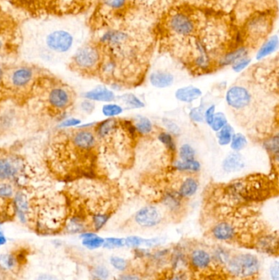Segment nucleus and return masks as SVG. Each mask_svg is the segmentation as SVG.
<instances>
[{
	"mask_svg": "<svg viewBox=\"0 0 279 280\" xmlns=\"http://www.w3.org/2000/svg\"><path fill=\"white\" fill-rule=\"evenodd\" d=\"M133 220L138 226L151 229L162 224L164 220V214L158 206L149 205L139 209L134 215Z\"/></svg>",
	"mask_w": 279,
	"mask_h": 280,
	"instance_id": "nucleus-10",
	"label": "nucleus"
},
{
	"mask_svg": "<svg viewBox=\"0 0 279 280\" xmlns=\"http://www.w3.org/2000/svg\"><path fill=\"white\" fill-rule=\"evenodd\" d=\"M24 170L23 160L15 154L0 153V181L13 183Z\"/></svg>",
	"mask_w": 279,
	"mask_h": 280,
	"instance_id": "nucleus-9",
	"label": "nucleus"
},
{
	"mask_svg": "<svg viewBox=\"0 0 279 280\" xmlns=\"http://www.w3.org/2000/svg\"><path fill=\"white\" fill-rule=\"evenodd\" d=\"M189 261L197 270H205L212 261V256L205 250L197 248L190 253Z\"/></svg>",
	"mask_w": 279,
	"mask_h": 280,
	"instance_id": "nucleus-21",
	"label": "nucleus"
},
{
	"mask_svg": "<svg viewBox=\"0 0 279 280\" xmlns=\"http://www.w3.org/2000/svg\"><path fill=\"white\" fill-rule=\"evenodd\" d=\"M103 59V51L97 41L79 45L72 55L71 66L82 74L98 72Z\"/></svg>",
	"mask_w": 279,
	"mask_h": 280,
	"instance_id": "nucleus-5",
	"label": "nucleus"
},
{
	"mask_svg": "<svg viewBox=\"0 0 279 280\" xmlns=\"http://www.w3.org/2000/svg\"><path fill=\"white\" fill-rule=\"evenodd\" d=\"M162 124L164 125L165 128L167 129V132L171 134L173 136H177V135H180L181 129L173 120H169L168 118H163L162 119Z\"/></svg>",
	"mask_w": 279,
	"mask_h": 280,
	"instance_id": "nucleus-44",
	"label": "nucleus"
},
{
	"mask_svg": "<svg viewBox=\"0 0 279 280\" xmlns=\"http://www.w3.org/2000/svg\"><path fill=\"white\" fill-rule=\"evenodd\" d=\"M252 95L247 88L241 85L230 87L226 94L225 100L228 107L236 111H242L248 107L252 102Z\"/></svg>",
	"mask_w": 279,
	"mask_h": 280,
	"instance_id": "nucleus-12",
	"label": "nucleus"
},
{
	"mask_svg": "<svg viewBox=\"0 0 279 280\" xmlns=\"http://www.w3.org/2000/svg\"><path fill=\"white\" fill-rule=\"evenodd\" d=\"M174 258H173V264H174V267L175 266L176 268L183 267L184 265L186 264V260H185V255L183 254V252H178L174 254Z\"/></svg>",
	"mask_w": 279,
	"mask_h": 280,
	"instance_id": "nucleus-50",
	"label": "nucleus"
},
{
	"mask_svg": "<svg viewBox=\"0 0 279 280\" xmlns=\"http://www.w3.org/2000/svg\"><path fill=\"white\" fill-rule=\"evenodd\" d=\"M117 280H142V279L135 274L123 273L118 276Z\"/></svg>",
	"mask_w": 279,
	"mask_h": 280,
	"instance_id": "nucleus-53",
	"label": "nucleus"
},
{
	"mask_svg": "<svg viewBox=\"0 0 279 280\" xmlns=\"http://www.w3.org/2000/svg\"><path fill=\"white\" fill-rule=\"evenodd\" d=\"M111 215L107 212H95L91 217V225L94 231H99L110 220Z\"/></svg>",
	"mask_w": 279,
	"mask_h": 280,
	"instance_id": "nucleus-30",
	"label": "nucleus"
},
{
	"mask_svg": "<svg viewBox=\"0 0 279 280\" xmlns=\"http://www.w3.org/2000/svg\"><path fill=\"white\" fill-rule=\"evenodd\" d=\"M15 192V188L13 183L0 181V199H12Z\"/></svg>",
	"mask_w": 279,
	"mask_h": 280,
	"instance_id": "nucleus-37",
	"label": "nucleus"
},
{
	"mask_svg": "<svg viewBox=\"0 0 279 280\" xmlns=\"http://www.w3.org/2000/svg\"><path fill=\"white\" fill-rule=\"evenodd\" d=\"M48 103L53 109L62 112L69 108L74 102L71 89L63 85H55L48 94Z\"/></svg>",
	"mask_w": 279,
	"mask_h": 280,
	"instance_id": "nucleus-11",
	"label": "nucleus"
},
{
	"mask_svg": "<svg viewBox=\"0 0 279 280\" xmlns=\"http://www.w3.org/2000/svg\"><path fill=\"white\" fill-rule=\"evenodd\" d=\"M36 69L27 65L15 66L4 73L3 81L16 91H21L30 88L36 79Z\"/></svg>",
	"mask_w": 279,
	"mask_h": 280,
	"instance_id": "nucleus-8",
	"label": "nucleus"
},
{
	"mask_svg": "<svg viewBox=\"0 0 279 280\" xmlns=\"http://www.w3.org/2000/svg\"><path fill=\"white\" fill-rule=\"evenodd\" d=\"M119 99L124 105H126V107L131 109H138L145 107L144 102L133 94H125L120 96Z\"/></svg>",
	"mask_w": 279,
	"mask_h": 280,
	"instance_id": "nucleus-29",
	"label": "nucleus"
},
{
	"mask_svg": "<svg viewBox=\"0 0 279 280\" xmlns=\"http://www.w3.org/2000/svg\"><path fill=\"white\" fill-rule=\"evenodd\" d=\"M83 36L82 27L76 20L49 18L29 25L26 42L40 59L53 61L76 49Z\"/></svg>",
	"mask_w": 279,
	"mask_h": 280,
	"instance_id": "nucleus-2",
	"label": "nucleus"
},
{
	"mask_svg": "<svg viewBox=\"0 0 279 280\" xmlns=\"http://www.w3.org/2000/svg\"><path fill=\"white\" fill-rule=\"evenodd\" d=\"M279 136L278 135H275L270 140H266V142L264 143V148H266L269 153H271L276 157L279 156Z\"/></svg>",
	"mask_w": 279,
	"mask_h": 280,
	"instance_id": "nucleus-45",
	"label": "nucleus"
},
{
	"mask_svg": "<svg viewBox=\"0 0 279 280\" xmlns=\"http://www.w3.org/2000/svg\"><path fill=\"white\" fill-rule=\"evenodd\" d=\"M199 189L198 179L193 175L186 176L179 184L176 192L183 199H187L194 196Z\"/></svg>",
	"mask_w": 279,
	"mask_h": 280,
	"instance_id": "nucleus-16",
	"label": "nucleus"
},
{
	"mask_svg": "<svg viewBox=\"0 0 279 280\" xmlns=\"http://www.w3.org/2000/svg\"><path fill=\"white\" fill-rule=\"evenodd\" d=\"M7 238H6L5 235L3 234V232L0 231V247L1 246H3L7 243Z\"/></svg>",
	"mask_w": 279,
	"mask_h": 280,
	"instance_id": "nucleus-56",
	"label": "nucleus"
},
{
	"mask_svg": "<svg viewBox=\"0 0 279 280\" xmlns=\"http://www.w3.org/2000/svg\"><path fill=\"white\" fill-rule=\"evenodd\" d=\"M67 199L62 196L39 200L38 203L31 201L29 220L36 218V229L40 234L50 235L63 229L67 219Z\"/></svg>",
	"mask_w": 279,
	"mask_h": 280,
	"instance_id": "nucleus-3",
	"label": "nucleus"
},
{
	"mask_svg": "<svg viewBox=\"0 0 279 280\" xmlns=\"http://www.w3.org/2000/svg\"><path fill=\"white\" fill-rule=\"evenodd\" d=\"M189 3L199 5L212 6L222 8V2L223 0H171L170 3Z\"/></svg>",
	"mask_w": 279,
	"mask_h": 280,
	"instance_id": "nucleus-40",
	"label": "nucleus"
},
{
	"mask_svg": "<svg viewBox=\"0 0 279 280\" xmlns=\"http://www.w3.org/2000/svg\"><path fill=\"white\" fill-rule=\"evenodd\" d=\"M85 100H91L93 102H112L116 99L115 93L112 89L106 87L98 86L84 95Z\"/></svg>",
	"mask_w": 279,
	"mask_h": 280,
	"instance_id": "nucleus-19",
	"label": "nucleus"
},
{
	"mask_svg": "<svg viewBox=\"0 0 279 280\" xmlns=\"http://www.w3.org/2000/svg\"><path fill=\"white\" fill-rule=\"evenodd\" d=\"M157 139L169 152L174 153L176 151V143L174 141V136L171 134H169L167 131V132L166 131L160 132L158 134V136H157Z\"/></svg>",
	"mask_w": 279,
	"mask_h": 280,
	"instance_id": "nucleus-33",
	"label": "nucleus"
},
{
	"mask_svg": "<svg viewBox=\"0 0 279 280\" xmlns=\"http://www.w3.org/2000/svg\"><path fill=\"white\" fill-rule=\"evenodd\" d=\"M215 113H216V112H215V105H210V107H208L206 109H205V112H204V121L207 125H210L211 124L213 119L215 118Z\"/></svg>",
	"mask_w": 279,
	"mask_h": 280,
	"instance_id": "nucleus-49",
	"label": "nucleus"
},
{
	"mask_svg": "<svg viewBox=\"0 0 279 280\" xmlns=\"http://www.w3.org/2000/svg\"><path fill=\"white\" fill-rule=\"evenodd\" d=\"M154 24L155 41L190 66L208 72L232 49L241 47L240 22L223 8L169 3Z\"/></svg>",
	"mask_w": 279,
	"mask_h": 280,
	"instance_id": "nucleus-1",
	"label": "nucleus"
},
{
	"mask_svg": "<svg viewBox=\"0 0 279 280\" xmlns=\"http://www.w3.org/2000/svg\"><path fill=\"white\" fill-rule=\"evenodd\" d=\"M126 240V247L128 248H153L158 247L159 245L162 244V239L160 238H152V239H144L139 236H129L125 238Z\"/></svg>",
	"mask_w": 279,
	"mask_h": 280,
	"instance_id": "nucleus-20",
	"label": "nucleus"
},
{
	"mask_svg": "<svg viewBox=\"0 0 279 280\" xmlns=\"http://www.w3.org/2000/svg\"><path fill=\"white\" fill-rule=\"evenodd\" d=\"M109 262L115 270L120 271V272H125L128 270V260L124 258L119 257V256H112L109 259Z\"/></svg>",
	"mask_w": 279,
	"mask_h": 280,
	"instance_id": "nucleus-38",
	"label": "nucleus"
},
{
	"mask_svg": "<svg viewBox=\"0 0 279 280\" xmlns=\"http://www.w3.org/2000/svg\"><path fill=\"white\" fill-rule=\"evenodd\" d=\"M179 156L180 160H193L196 159V151L188 143H185L179 148Z\"/></svg>",
	"mask_w": 279,
	"mask_h": 280,
	"instance_id": "nucleus-39",
	"label": "nucleus"
},
{
	"mask_svg": "<svg viewBox=\"0 0 279 280\" xmlns=\"http://www.w3.org/2000/svg\"><path fill=\"white\" fill-rule=\"evenodd\" d=\"M246 166L243 156L239 152L229 153L222 162V169L226 173H236L241 171Z\"/></svg>",
	"mask_w": 279,
	"mask_h": 280,
	"instance_id": "nucleus-14",
	"label": "nucleus"
},
{
	"mask_svg": "<svg viewBox=\"0 0 279 280\" xmlns=\"http://www.w3.org/2000/svg\"><path fill=\"white\" fill-rule=\"evenodd\" d=\"M63 229L68 234H82L86 231V222L81 216L74 215L67 217Z\"/></svg>",
	"mask_w": 279,
	"mask_h": 280,
	"instance_id": "nucleus-24",
	"label": "nucleus"
},
{
	"mask_svg": "<svg viewBox=\"0 0 279 280\" xmlns=\"http://www.w3.org/2000/svg\"><path fill=\"white\" fill-rule=\"evenodd\" d=\"M269 275L272 280H279V263L275 260L269 267Z\"/></svg>",
	"mask_w": 279,
	"mask_h": 280,
	"instance_id": "nucleus-51",
	"label": "nucleus"
},
{
	"mask_svg": "<svg viewBox=\"0 0 279 280\" xmlns=\"http://www.w3.org/2000/svg\"><path fill=\"white\" fill-rule=\"evenodd\" d=\"M231 148L233 152H240L247 145V140L242 134H234L230 142Z\"/></svg>",
	"mask_w": 279,
	"mask_h": 280,
	"instance_id": "nucleus-34",
	"label": "nucleus"
},
{
	"mask_svg": "<svg viewBox=\"0 0 279 280\" xmlns=\"http://www.w3.org/2000/svg\"><path fill=\"white\" fill-rule=\"evenodd\" d=\"M167 280H186V277L182 273H179V274H175L171 277H169Z\"/></svg>",
	"mask_w": 279,
	"mask_h": 280,
	"instance_id": "nucleus-55",
	"label": "nucleus"
},
{
	"mask_svg": "<svg viewBox=\"0 0 279 280\" xmlns=\"http://www.w3.org/2000/svg\"><path fill=\"white\" fill-rule=\"evenodd\" d=\"M110 275V270L105 265H98L93 268L92 278L93 280H108Z\"/></svg>",
	"mask_w": 279,
	"mask_h": 280,
	"instance_id": "nucleus-36",
	"label": "nucleus"
},
{
	"mask_svg": "<svg viewBox=\"0 0 279 280\" xmlns=\"http://www.w3.org/2000/svg\"><path fill=\"white\" fill-rule=\"evenodd\" d=\"M36 280H58L57 278L50 274H42L36 278Z\"/></svg>",
	"mask_w": 279,
	"mask_h": 280,
	"instance_id": "nucleus-54",
	"label": "nucleus"
},
{
	"mask_svg": "<svg viewBox=\"0 0 279 280\" xmlns=\"http://www.w3.org/2000/svg\"><path fill=\"white\" fill-rule=\"evenodd\" d=\"M94 0H18L22 7L37 15L46 13L54 18L74 15L83 11L93 3Z\"/></svg>",
	"mask_w": 279,
	"mask_h": 280,
	"instance_id": "nucleus-4",
	"label": "nucleus"
},
{
	"mask_svg": "<svg viewBox=\"0 0 279 280\" xmlns=\"http://www.w3.org/2000/svg\"><path fill=\"white\" fill-rule=\"evenodd\" d=\"M133 125L138 134L142 135H150L153 131V124L146 117L138 115L133 119Z\"/></svg>",
	"mask_w": 279,
	"mask_h": 280,
	"instance_id": "nucleus-28",
	"label": "nucleus"
},
{
	"mask_svg": "<svg viewBox=\"0 0 279 280\" xmlns=\"http://www.w3.org/2000/svg\"><path fill=\"white\" fill-rule=\"evenodd\" d=\"M103 247L108 250L121 249L126 247V240L125 238H106Z\"/></svg>",
	"mask_w": 279,
	"mask_h": 280,
	"instance_id": "nucleus-35",
	"label": "nucleus"
},
{
	"mask_svg": "<svg viewBox=\"0 0 279 280\" xmlns=\"http://www.w3.org/2000/svg\"><path fill=\"white\" fill-rule=\"evenodd\" d=\"M213 258H215L217 261L223 263V264H225L226 265L228 260L230 259L231 257L228 255L227 251L219 248V249L215 251V254L213 255Z\"/></svg>",
	"mask_w": 279,
	"mask_h": 280,
	"instance_id": "nucleus-47",
	"label": "nucleus"
},
{
	"mask_svg": "<svg viewBox=\"0 0 279 280\" xmlns=\"http://www.w3.org/2000/svg\"><path fill=\"white\" fill-rule=\"evenodd\" d=\"M149 81L156 89H166L174 84V77L170 72L156 70L149 76Z\"/></svg>",
	"mask_w": 279,
	"mask_h": 280,
	"instance_id": "nucleus-22",
	"label": "nucleus"
},
{
	"mask_svg": "<svg viewBox=\"0 0 279 280\" xmlns=\"http://www.w3.org/2000/svg\"><path fill=\"white\" fill-rule=\"evenodd\" d=\"M202 95L203 91L199 88L192 85L179 88L175 92L176 100L185 103H192L195 100L200 99Z\"/></svg>",
	"mask_w": 279,
	"mask_h": 280,
	"instance_id": "nucleus-23",
	"label": "nucleus"
},
{
	"mask_svg": "<svg viewBox=\"0 0 279 280\" xmlns=\"http://www.w3.org/2000/svg\"><path fill=\"white\" fill-rule=\"evenodd\" d=\"M184 201L176 191H168L162 197V203L172 214H179L184 208Z\"/></svg>",
	"mask_w": 279,
	"mask_h": 280,
	"instance_id": "nucleus-17",
	"label": "nucleus"
},
{
	"mask_svg": "<svg viewBox=\"0 0 279 280\" xmlns=\"http://www.w3.org/2000/svg\"><path fill=\"white\" fill-rule=\"evenodd\" d=\"M233 135H234L233 128L230 125L227 124L217 132L218 143L221 146L229 145Z\"/></svg>",
	"mask_w": 279,
	"mask_h": 280,
	"instance_id": "nucleus-31",
	"label": "nucleus"
},
{
	"mask_svg": "<svg viewBox=\"0 0 279 280\" xmlns=\"http://www.w3.org/2000/svg\"><path fill=\"white\" fill-rule=\"evenodd\" d=\"M227 270L234 277L246 279L256 275L260 270V263L256 255L241 253L231 257L226 264Z\"/></svg>",
	"mask_w": 279,
	"mask_h": 280,
	"instance_id": "nucleus-7",
	"label": "nucleus"
},
{
	"mask_svg": "<svg viewBox=\"0 0 279 280\" xmlns=\"http://www.w3.org/2000/svg\"><path fill=\"white\" fill-rule=\"evenodd\" d=\"M4 73H5V70L3 69V66L0 65V83L3 81V77H4Z\"/></svg>",
	"mask_w": 279,
	"mask_h": 280,
	"instance_id": "nucleus-57",
	"label": "nucleus"
},
{
	"mask_svg": "<svg viewBox=\"0 0 279 280\" xmlns=\"http://www.w3.org/2000/svg\"><path fill=\"white\" fill-rule=\"evenodd\" d=\"M251 59L249 57L243 58V59L238 60L236 61L235 63L232 65L233 70L235 72H241L243 71L244 69L246 68L249 66V64L251 63Z\"/></svg>",
	"mask_w": 279,
	"mask_h": 280,
	"instance_id": "nucleus-46",
	"label": "nucleus"
},
{
	"mask_svg": "<svg viewBox=\"0 0 279 280\" xmlns=\"http://www.w3.org/2000/svg\"><path fill=\"white\" fill-rule=\"evenodd\" d=\"M119 126L120 122L115 118H108L101 122L95 124L93 130L97 140H105L112 134H115Z\"/></svg>",
	"mask_w": 279,
	"mask_h": 280,
	"instance_id": "nucleus-18",
	"label": "nucleus"
},
{
	"mask_svg": "<svg viewBox=\"0 0 279 280\" xmlns=\"http://www.w3.org/2000/svg\"><path fill=\"white\" fill-rule=\"evenodd\" d=\"M79 124H80V120H79V119H76V118H70V119L63 120V121L60 124V127H74V126H77V125H79Z\"/></svg>",
	"mask_w": 279,
	"mask_h": 280,
	"instance_id": "nucleus-52",
	"label": "nucleus"
},
{
	"mask_svg": "<svg viewBox=\"0 0 279 280\" xmlns=\"http://www.w3.org/2000/svg\"><path fill=\"white\" fill-rule=\"evenodd\" d=\"M3 48H4V41H3V39L0 36V54L3 51Z\"/></svg>",
	"mask_w": 279,
	"mask_h": 280,
	"instance_id": "nucleus-58",
	"label": "nucleus"
},
{
	"mask_svg": "<svg viewBox=\"0 0 279 280\" xmlns=\"http://www.w3.org/2000/svg\"><path fill=\"white\" fill-rule=\"evenodd\" d=\"M174 167L179 172L194 175L201 171L202 165L196 159L189 160H183L179 159L174 161Z\"/></svg>",
	"mask_w": 279,
	"mask_h": 280,
	"instance_id": "nucleus-27",
	"label": "nucleus"
},
{
	"mask_svg": "<svg viewBox=\"0 0 279 280\" xmlns=\"http://www.w3.org/2000/svg\"><path fill=\"white\" fill-rule=\"evenodd\" d=\"M0 263L7 268V269H13L18 263V259L15 255L12 253L0 255Z\"/></svg>",
	"mask_w": 279,
	"mask_h": 280,
	"instance_id": "nucleus-43",
	"label": "nucleus"
},
{
	"mask_svg": "<svg viewBox=\"0 0 279 280\" xmlns=\"http://www.w3.org/2000/svg\"><path fill=\"white\" fill-rule=\"evenodd\" d=\"M72 143L77 148L86 152H91L97 147V138L92 128H81L69 131Z\"/></svg>",
	"mask_w": 279,
	"mask_h": 280,
	"instance_id": "nucleus-13",
	"label": "nucleus"
},
{
	"mask_svg": "<svg viewBox=\"0 0 279 280\" xmlns=\"http://www.w3.org/2000/svg\"><path fill=\"white\" fill-rule=\"evenodd\" d=\"M211 235L213 238L218 241H221V242L230 241L235 237V227L229 222H219L211 229Z\"/></svg>",
	"mask_w": 279,
	"mask_h": 280,
	"instance_id": "nucleus-15",
	"label": "nucleus"
},
{
	"mask_svg": "<svg viewBox=\"0 0 279 280\" xmlns=\"http://www.w3.org/2000/svg\"><path fill=\"white\" fill-rule=\"evenodd\" d=\"M223 8L235 16L239 22L253 13L278 10L277 0H223Z\"/></svg>",
	"mask_w": 279,
	"mask_h": 280,
	"instance_id": "nucleus-6",
	"label": "nucleus"
},
{
	"mask_svg": "<svg viewBox=\"0 0 279 280\" xmlns=\"http://www.w3.org/2000/svg\"><path fill=\"white\" fill-rule=\"evenodd\" d=\"M279 47V39L278 36H270L264 43L258 49V52L256 54V59L262 60L267 57L274 54Z\"/></svg>",
	"mask_w": 279,
	"mask_h": 280,
	"instance_id": "nucleus-25",
	"label": "nucleus"
},
{
	"mask_svg": "<svg viewBox=\"0 0 279 280\" xmlns=\"http://www.w3.org/2000/svg\"><path fill=\"white\" fill-rule=\"evenodd\" d=\"M82 245L87 249L95 250L103 247L104 239L98 236L94 232L85 231L80 234Z\"/></svg>",
	"mask_w": 279,
	"mask_h": 280,
	"instance_id": "nucleus-26",
	"label": "nucleus"
},
{
	"mask_svg": "<svg viewBox=\"0 0 279 280\" xmlns=\"http://www.w3.org/2000/svg\"><path fill=\"white\" fill-rule=\"evenodd\" d=\"M79 107L82 112H85L86 114H92L95 109L94 102H93L91 100H83L82 102H80Z\"/></svg>",
	"mask_w": 279,
	"mask_h": 280,
	"instance_id": "nucleus-48",
	"label": "nucleus"
},
{
	"mask_svg": "<svg viewBox=\"0 0 279 280\" xmlns=\"http://www.w3.org/2000/svg\"><path fill=\"white\" fill-rule=\"evenodd\" d=\"M102 112L106 118H115L122 114V112H124V108L121 105L117 104V103L108 102L107 104L103 105Z\"/></svg>",
	"mask_w": 279,
	"mask_h": 280,
	"instance_id": "nucleus-32",
	"label": "nucleus"
},
{
	"mask_svg": "<svg viewBox=\"0 0 279 280\" xmlns=\"http://www.w3.org/2000/svg\"><path fill=\"white\" fill-rule=\"evenodd\" d=\"M204 112H205V107L203 103L200 104L199 107H193L189 112L190 119L193 122H204Z\"/></svg>",
	"mask_w": 279,
	"mask_h": 280,
	"instance_id": "nucleus-42",
	"label": "nucleus"
},
{
	"mask_svg": "<svg viewBox=\"0 0 279 280\" xmlns=\"http://www.w3.org/2000/svg\"><path fill=\"white\" fill-rule=\"evenodd\" d=\"M227 124H228V120L226 118L225 115L222 113V112H216L215 115V118L213 119L212 122L210 124V126L213 131L218 132L219 130H221Z\"/></svg>",
	"mask_w": 279,
	"mask_h": 280,
	"instance_id": "nucleus-41",
	"label": "nucleus"
}]
</instances>
